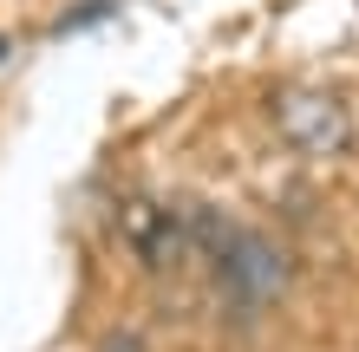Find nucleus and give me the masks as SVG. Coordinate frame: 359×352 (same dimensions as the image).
<instances>
[{
    "label": "nucleus",
    "mask_w": 359,
    "mask_h": 352,
    "mask_svg": "<svg viewBox=\"0 0 359 352\" xmlns=\"http://www.w3.org/2000/svg\"><path fill=\"white\" fill-rule=\"evenodd\" d=\"M98 352H151V339H144L137 326H111V333L98 339Z\"/></svg>",
    "instance_id": "4"
},
{
    "label": "nucleus",
    "mask_w": 359,
    "mask_h": 352,
    "mask_svg": "<svg viewBox=\"0 0 359 352\" xmlns=\"http://www.w3.org/2000/svg\"><path fill=\"white\" fill-rule=\"evenodd\" d=\"M183 229H189V248L209 255V281H216V294H222V307L236 320H262V314H274L287 300L294 261H287V248L274 235L242 229V222H229L216 209L183 216Z\"/></svg>",
    "instance_id": "1"
},
{
    "label": "nucleus",
    "mask_w": 359,
    "mask_h": 352,
    "mask_svg": "<svg viewBox=\"0 0 359 352\" xmlns=\"http://www.w3.org/2000/svg\"><path fill=\"white\" fill-rule=\"evenodd\" d=\"M124 235H131V248H137V261H144V267H170L183 248H189L183 216H177V209H163V202H151V196L124 209Z\"/></svg>",
    "instance_id": "3"
},
{
    "label": "nucleus",
    "mask_w": 359,
    "mask_h": 352,
    "mask_svg": "<svg viewBox=\"0 0 359 352\" xmlns=\"http://www.w3.org/2000/svg\"><path fill=\"white\" fill-rule=\"evenodd\" d=\"M268 124L294 157H340L359 137V118L333 85H274L268 92Z\"/></svg>",
    "instance_id": "2"
}]
</instances>
